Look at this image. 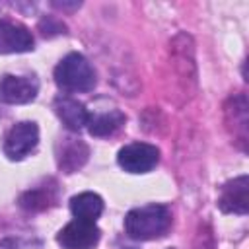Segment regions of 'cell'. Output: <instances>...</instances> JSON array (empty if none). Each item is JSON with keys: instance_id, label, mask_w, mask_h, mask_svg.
<instances>
[{"instance_id": "6da1fadb", "label": "cell", "mask_w": 249, "mask_h": 249, "mask_svg": "<svg viewBox=\"0 0 249 249\" xmlns=\"http://www.w3.org/2000/svg\"><path fill=\"white\" fill-rule=\"evenodd\" d=\"M171 226V212L163 204H146L132 208L124 218V230L128 237L148 241L165 235Z\"/></svg>"}, {"instance_id": "7a4b0ae2", "label": "cell", "mask_w": 249, "mask_h": 249, "mask_svg": "<svg viewBox=\"0 0 249 249\" xmlns=\"http://www.w3.org/2000/svg\"><path fill=\"white\" fill-rule=\"evenodd\" d=\"M54 82L60 89L70 93L89 91L95 86V70L84 54L70 53L56 64Z\"/></svg>"}, {"instance_id": "3957f363", "label": "cell", "mask_w": 249, "mask_h": 249, "mask_svg": "<svg viewBox=\"0 0 249 249\" xmlns=\"http://www.w3.org/2000/svg\"><path fill=\"white\" fill-rule=\"evenodd\" d=\"M39 142V128L31 121L16 123L4 136V154L10 160H23L35 150Z\"/></svg>"}, {"instance_id": "277c9868", "label": "cell", "mask_w": 249, "mask_h": 249, "mask_svg": "<svg viewBox=\"0 0 249 249\" xmlns=\"http://www.w3.org/2000/svg\"><path fill=\"white\" fill-rule=\"evenodd\" d=\"M101 230L95 222L86 220H72L68 222L56 235V241L62 249H93L99 243Z\"/></svg>"}, {"instance_id": "5b68a950", "label": "cell", "mask_w": 249, "mask_h": 249, "mask_svg": "<svg viewBox=\"0 0 249 249\" xmlns=\"http://www.w3.org/2000/svg\"><path fill=\"white\" fill-rule=\"evenodd\" d=\"M160 160V150L146 142H132L119 150L117 161L128 173H148L156 167Z\"/></svg>"}, {"instance_id": "8992f818", "label": "cell", "mask_w": 249, "mask_h": 249, "mask_svg": "<svg viewBox=\"0 0 249 249\" xmlns=\"http://www.w3.org/2000/svg\"><path fill=\"white\" fill-rule=\"evenodd\" d=\"M37 91H39V82L35 76L6 74L0 80V99L12 105L33 101Z\"/></svg>"}, {"instance_id": "52a82bcc", "label": "cell", "mask_w": 249, "mask_h": 249, "mask_svg": "<svg viewBox=\"0 0 249 249\" xmlns=\"http://www.w3.org/2000/svg\"><path fill=\"white\" fill-rule=\"evenodd\" d=\"M218 206L228 214H247L249 210V177L241 175L228 181L218 196Z\"/></svg>"}, {"instance_id": "ba28073f", "label": "cell", "mask_w": 249, "mask_h": 249, "mask_svg": "<svg viewBox=\"0 0 249 249\" xmlns=\"http://www.w3.org/2000/svg\"><path fill=\"white\" fill-rule=\"evenodd\" d=\"M33 45L35 39L25 25L0 19V53H27L33 51Z\"/></svg>"}, {"instance_id": "9c48e42d", "label": "cell", "mask_w": 249, "mask_h": 249, "mask_svg": "<svg viewBox=\"0 0 249 249\" xmlns=\"http://www.w3.org/2000/svg\"><path fill=\"white\" fill-rule=\"evenodd\" d=\"M54 111H56L58 119L62 121V124L74 132L82 130L89 121V113L84 107V103L78 99H72V97H56Z\"/></svg>"}, {"instance_id": "30bf717a", "label": "cell", "mask_w": 249, "mask_h": 249, "mask_svg": "<svg viewBox=\"0 0 249 249\" xmlns=\"http://www.w3.org/2000/svg\"><path fill=\"white\" fill-rule=\"evenodd\" d=\"M70 212L74 214L76 220H86V222H95L101 212H103V200L95 193H80L70 198Z\"/></svg>"}, {"instance_id": "8fae6325", "label": "cell", "mask_w": 249, "mask_h": 249, "mask_svg": "<svg viewBox=\"0 0 249 249\" xmlns=\"http://www.w3.org/2000/svg\"><path fill=\"white\" fill-rule=\"evenodd\" d=\"M88 146L82 140L76 138H64L62 142V152L58 154V167L64 169L66 173L76 171L78 167L84 165V161L88 160Z\"/></svg>"}, {"instance_id": "7c38bea8", "label": "cell", "mask_w": 249, "mask_h": 249, "mask_svg": "<svg viewBox=\"0 0 249 249\" xmlns=\"http://www.w3.org/2000/svg\"><path fill=\"white\" fill-rule=\"evenodd\" d=\"M123 124H124V115L119 109H111L105 113L89 115L88 130L91 136H109V134L117 132Z\"/></svg>"}]
</instances>
